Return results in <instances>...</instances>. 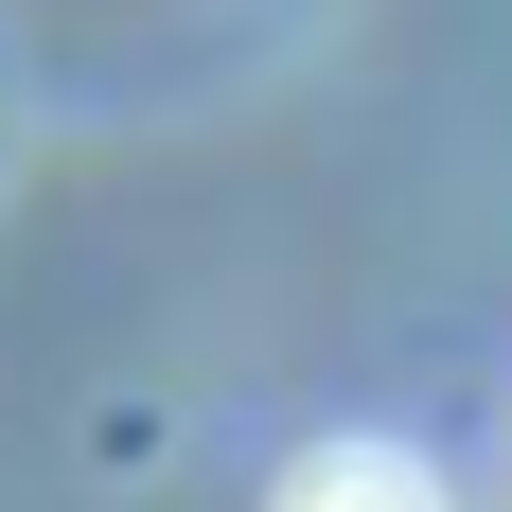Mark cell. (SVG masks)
<instances>
[{
  "label": "cell",
  "instance_id": "obj_1",
  "mask_svg": "<svg viewBox=\"0 0 512 512\" xmlns=\"http://www.w3.org/2000/svg\"><path fill=\"white\" fill-rule=\"evenodd\" d=\"M283 512H442V477H424L407 442H318V460L283 477Z\"/></svg>",
  "mask_w": 512,
  "mask_h": 512
}]
</instances>
